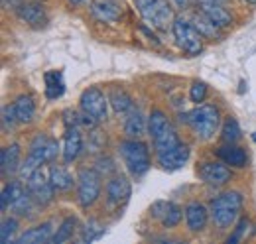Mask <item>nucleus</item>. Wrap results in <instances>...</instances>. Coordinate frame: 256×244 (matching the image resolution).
Here are the masks:
<instances>
[{
	"label": "nucleus",
	"instance_id": "f257e3e1",
	"mask_svg": "<svg viewBox=\"0 0 256 244\" xmlns=\"http://www.w3.org/2000/svg\"><path fill=\"white\" fill-rule=\"evenodd\" d=\"M148 134L154 144L156 160L164 170L176 172L184 168L190 160V148L180 140L174 124L160 108H154L148 116Z\"/></svg>",
	"mask_w": 256,
	"mask_h": 244
},
{
	"label": "nucleus",
	"instance_id": "f03ea898",
	"mask_svg": "<svg viewBox=\"0 0 256 244\" xmlns=\"http://www.w3.org/2000/svg\"><path fill=\"white\" fill-rule=\"evenodd\" d=\"M60 152V144L56 138L48 136V134H36L30 142V148H28V156L26 160L22 162V168H20V178L26 182L34 172L42 170L46 164L54 162L56 156Z\"/></svg>",
	"mask_w": 256,
	"mask_h": 244
},
{
	"label": "nucleus",
	"instance_id": "7ed1b4c3",
	"mask_svg": "<svg viewBox=\"0 0 256 244\" xmlns=\"http://www.w3.org/2000/svg\"><path fill=\"white\" fill-rule=\"evenodd\" d=\"M242 205H244V199H242V195L238 191H224L221 195H217L209 203L213 224L219 230H228L240 218Z\"/></svg>",
	"mask_w": 256,
	"mask_h": 244
},
{
	"label": "nucleus",
	"instance_id": "20e7f679",
	"mask_svg": "<svg viewBox=\"0 0 256 244\" xmlns=\"http://www.w3.org/2000/svg\"><path fill=\"white\" fill-rule=\"evenodd\" d=\"M186 122L199 140H211L221 126V112L215 104H197L186 114Z\"/></svg>",
	"mask_w": 256,
	"mask_h": 244
},
{
	"label": "nucleus",
	"instance_id": "39448f33",
	"mask_svg": "<svg viewBox=\"0 0 256 244\" xmlns=\"http://www.w3.org/2000/svg\"><path fill=\"white\" fill-rule=\"evenodd\" d=\"M118 154L126 166L128 174L132 178H142L148 174L152 162H150V150L148 146L138 138H128L118 144Z\"/></svg>",
	"mask_w": 256,
	"mask_h": 244
},
{
	"label": "nucleus",
	"instance_id": "423d86ee",
	"mask_svg": "<svg viewBox=\"0 0 256 244\" xmlns=\"http://www.w3.org/2000/svg\"><path fill=\"white\" fill-rule=\"evenodd\" d=\"M79 106H81V122L89 128L96 126L98 122L106 120L108 114V98L104 96V92L98 87H89L81 92L79 98Z\"/></svg>",
	"mask_w": 256,
	"mask_h": 244
},
{
	"label": "nucleus",
	"instance_id": "0eeeda50",
	"mask_svg": "<svg viewBox=\"0 0 256 244\" xmlns=\"http://www.w3.org/2000/svg\"><path fill=\"white\" fill-rule=\"evenodd\" d=\"M144 22L156 30H168L174 24V8L168 0H134Z\"/></svg>",
	"mask_w": 256,
	"mask_h": 244
},
{
	"label": "nucleus",
	"instance_id": "6e6552de",
	"mask_svg": "<svg viewBox=\"0 0 256 244\" xmlns=\"http://www.w3.org/2000/svg\"><path fill=\"white\" fill-rule=\"evenodd\" d=\"M172 34L176 38V44L180 50L188 56H199L203 52V34L197 30L192 20L180 16L172 24Z\"/></svg>",
	"mask_w": 256,
	"mask_h": 244
},
{
	"label": "nucleus",
	"instance_id": "1a4fd4ad",
	"mask_svg": "<svg viewBox=\"0 0 256 244\" xmlns=\"http://www.w3.org/2000/svg\"><path fill=\"white\" fill-rule=\"evenodd\" d=\"M102 189V180L100 174L93 168H85L77 176V203L81 209H89L95 205L96 199L100 197Z\"/></svg>",
	"mask_w": 256,
	"mask_h": 244
},
{
	"label": "nucleus",
	"instance_id": "9d476101",
	"mask_svg": "<svg viewBox=\"0 0 256 244\" xmlns=\"http://www.w3.org/2000/svg\"><path fill=\"white\" fill-rule=\"evenodd\" d=\"M26 187L32 195V199L36 201V205L40 207H46L54 201V195H56V187L50 182V176L44 174V170H38L34 172L32 176L26 180Z\"/></svg>",
	"mask_w": 256,
	"mask_h": 244
},
{
	"label": "nucleus",
	"instance_id": "9b49d317",
	"mask_svg": "<svg viewBox=\"0 0 256 244\" xmlns=\"http://www.w3.org/2000/svg\"><path fill=\"white\" fill-rule=\"evenodd\" d=\"M150 214H152L156 220H160V224L164 228H174V226H178V224L182 222V218L186 216V214H184V209H182L178 203H174V201H162V199L152 203Z\"/></svg>",
	"mask_w": 256,
	"mask_h": 244
},
{
	"label": "nucleus",
	"instance_id": "f8f14e48",
	"mask_svg": "<svg viewBox=\"0 0 256 244\" xmlns=\"http://www.w3.org/2000/svg\"><path fill=\"white\" fill-rule=\"evenodd\" d=\"M104 195L108 207H120L132 195V183L124 176H116L104 185Z\"/></svg>",
	"mask_w": 256,
	"mask_h": 244
},
{
	"label": "nucleus",
	"instance_id": "ddd939ff",
	"mask_svg": "<svg viewBox=\"0 0 256 244\" xmlns=\"http://www.w3.org/2000/svg\"><path fill=\"white\" fill-rule=\"evenodd\" d=\"M199 178L211 187H223L230 182V170L224 162H203L197 170Z\"/></svg>",
	"mask_w": 256,
	"mask_h": 244
},
{
	"label": "nucleus",
	"instance_id": "4468645a",
	"mask_svg": "<svg viewBox=\"0 0 256 244\" xmlns=\"http://www.w3.org/2000/svg\"><path fill=\"white\" fill-rule=\"evenodd\" d=\"M91 14L95 20L102 24H116L122 18V2L120 0H93Z\"/></svg>",
	"mask_w": 256,
	"mask_h": 244
},
{
	"label": "nucleus",
	"instance_id": "2eb2a0df",
	"mask_svg": "<svg viewBox=\"0 0 256 244\" xmlns=\"http://www.w3.org/2000/svg\"><path fill=\"white\" fill-rule=\"evenodd\" d=\"M197 8L217 28H226V26L232 24V16H230V12L221 4V0H197Z\"/></svg>",
	"mask_w": 256,
	"mask_h": 244
},
{
	"label": "nucleus",
	"instance_id": "dca6fc26",
	"mask_svg": "<svg viewBox=\"0 0 256 244\" xmlns=\"http://www.w3.org/2000/svg\"><path fill=\"white\" fill-rule=\"evenodd\" d=\"M184 214H186V224L192 232H201L205 230L207 222H209V216H211V211L209 207H205L203 203L199 201H190L184 209Z\"/></svg>",
	"mask_w": 256,
	"mask_h": 244
},
{
	"label": "nucleus",
	"instance_id": "f3484780",
	"mask_svg": "<svg viewBox=\"0 0 256 244\" xmlns=\"http://www.w3.org/2000/svg\"><path fill=\"white\" fill-rule=\"evenodd\" d=\"M83 152V136L77 126H67V132L64 136V164H73Z\"/></svg>",
	"mask_w": 256,
	"mask_h": 244
},
{
	"label": "nucleus",
	"instance_id": "a211bd4d",
	"mask_svg": "<svg viewBox=\"0 0 256 244\" xmlns=\"http://www.w3.org/2000/svg\"><path fill=\"white\" fill-rule=\"evenodd\" d=\"M22 150H20V144L12 142L8 146L2 148L0 152V172L2 176H14V174H20V168H22Z\"/></svg>",
	"mask_w": 256,
	"mask_h": 244
},
{
	"label": "nucleus",
	"instance_id": "6ab92c4d",
	"mask_svg": "<svg viewBox=\"0 0 256 244\" xmlns=\"http://www.w3.org/2000/svg\"><path fill=\"white\" fill-rule=\"evenodd\" d=\"M16 16L28 24V26H42L46 24V8L40 2L34 0H24L18 8H16Z\"/></svg>",
	"mask_w": 256,
	"mask_h": 244
},
{
	"label": "nucleus",
	"instance_id": "aec40b11",
	"mask_svg": "<svg viewBox=\"0 0 256 244\" xmlns=\"http://www.w3.org/2000/svg\"><path fill=\"white\" fill-rule=\"evenodd\" d=\"M56 228H54V222L48 220V222H42L34 228L24 230L22 234H18L16 244H46L52 242V236H54Z\"/></svg>",
	"mask_w": 256,
	"mask_h": 244
},
{
	"label": "nucleus",
	"instance_id": "412c9836",
	"mask_svg": "<svg viewBox=\"0 0 256 244\" xmlns=\"http://www.w3.org/2000/svg\"><path fill=\"white\" fill-rule=\"evenodd\" d=\"M217 158L224 162L226 166H230V168H244L246 166V160H248V156L246 152L242 150V148H238V146H234V144H226L224 142V146H221L219 150H217Z\"/></svg>",
	"mask_w": 256,
	"mask_h": 244
},
{
	"label": "nucleus",
	"instance_id": "4be33fe9",
	"mask_svg": "<svg viewBox=\"0 0 256 244\" xmlns=\"http://www.w3.org/2000/svg\"><path fill=\"white\" fill-rule=\"evenodd\" d=\"M44 83H46V96L50 100L62 98L65 92V81L62 71H46L44 73Z\"/></svg>",
	"mask_w": 256,
	"mask_h": 244
},
{
	"label": "nucleus",
	"instance_id": "5701e85b",
	"mask_svg": "<svg viewBox=\"0 0 256 244\" xmlns=\"http://www.w3.org/2000/svg\"><path fill=\"white\" fill-rule=\"evenodd\" d=\"M148 128V122L144 118V114L134 106L124 118V134L128 138H140Z\"/></svg>",
	"mask_w": 256,
	"mask_h": 244
},
{
	"label": "nucleus",
	"instance_id": "b1692460",
	"mask_svg": "<svg viewBox=\"0 0 256 244\" xmlns=\"http://www.w3.org/2000/svg\"><path fill=\"white\" fill-rule=\"evenodd\" d=\"M14 110H16V116L20 124H30L36 116V102H34L32 94H20L14 102Z\"/></svg>",
	"mask_w": 256,
	"mask_h": 244
},
{
	"label": "nucleus",
	"instance_id": "393cba45",
	"mask_svg": "<svg viewBox=\"0 0 256 244\" xmlns=\"http://www.w3.org/2000/svg\"><path fill=\"white\" fill-rule=\"evenodd\" d=\"M50 182L56 187V191H69L73 187V176L69 174V170L65 166H50L48 170Z\"/></svg>",
	"mask_w": 256,
	"mask_h": 244
},
{
	"label": "nucleus",
	"instance_id": "a878e982",
	"mask_svg": "<svg viewBox=\"0 0 256 244\" xmlns=\"http://www.w3.org/2000/svg\"><path fill=\"white\" fill-rule=\"evenodd\" d=\"M108 102H110V106L114 108V112H116V114H122V116H126L128 112L134 108L132 96H130L126 91H122V89H112V91H110V96H108Z\"/></svg>",
	"mask_w": 256,
	"mask_h": 244
},
{
	"label": "nucleus",
	"instance_id": "bb28decb",
	"mask_svg": "<svg viewBox=\"0 0 256 244\" xmlns=\"http://www.w3.org/2000/svg\"><path fill=\"white\" fill-rule=\"evenodd\" d=\"M77 228H79V220L75 216H65L64 220H62V224H60V228H56V232L52 236V242L64 244L67 240H71L75 236Z\"/></svg>",
	"mask_w": 256,
	"mask_h": 244
},
{
	"label": "nucleus",
	"instance_id": "cd10ccee",
	"mask_svg": "<svg viewBox=\"0 0 256 244\" xmlns=\"http://www.w3.org/2000/svg\"><path fill=\"white\" fill-rule=\"evenodd\" d=\"M16 232H18V218L16 216H4L2 218V228H0V240L2 244L16 242Z\"/></svg>",
	"mask_w": 256,
	"mask_h": 244
},
{
	"label": "nucleus",
	"instance_id": "c85d7f7f",
	"mask_svg": "<svg viewBox=\"0 0 256 244\" xmlns=\"http://www.w3.org/2000/svg\"><path fill=\"white\" fill-rule=\"evenodd\" d=\"M104 226L100 224V222H96V220H89L83 228H81V242H95L98 238H102L104 236Z\"/></svg>",
	"mask_w": 256,
	"mask_h": 244
},
{
	"label": "nucleus",
	"instance_id": "c756f323",
	"mask_svg": "<svg viewBox=\"0 0 256 244\" xmlns=\"http://www.w3.org/2000/svg\"><path fill=\"white\" fill-rule=\"evenodd\" d=\"M221 136H223V140L226 142V144H234V142L240 138V126H238V122L228 116V118L223 122Z\"/></svg>",
	"mask_w": 256,
	"mask_h": 244
},
{
	"label": "nucleus",
	"instance_id": "7c9ffc66",
	"mask_svg": "<svg viewBox=\"0 0 256 244\" xmlns=\"http://www.w3.org/2000/svg\"><path fill=\"white\" fill-rule=\"evenodd\" d=\"M207 92H209V89H207V85L203 81H195L192 85V89H190V98L195 104H201L207 98Z\"/></svg>",
	"mask_w": 256,
	"mask_h": 244
},
{
	"label": "nucleus",
	"instance_id": "2f4dec72",
	"mask_svg": "<svg viewBox=\"0 0 256 244\" xmlns=\"http://www.w3.org/2000/svg\"><path fill=\"white\" fill-rule=\"evenodd\" d=\"M16 124H20V122H18V116H16L14 104H6L2 108V126H4V130H12Z\"/></svg>",
	"mask_w": 256,
	"mask_h": 244
},
{
	"label": "nucleus",
	"instance_id": "473e14b6",
	"mask_svg": "<svg viewBox=\"0 0 256 244\" xmlns=\"http://www.w3.org/2000/svg\"><path fill=\"white\" fill-rule=\"evenodd\" d=\"M246 226H248V220H244V218H242V220L236 224V228H234V234H232V236H228V238H226V242H228V244L238 242V240L242 238V234L246 232Z\"/></svg>",
	"mask_w": 256,
	"mask_h": 244
},
{
	"label": "nucleus",
	"instance_id": "72a5a7b5",
	"mask_svg": "<svg viewBox=\"0 0 256 244\" xmlns=\"http://www.w3.org/2000/svg\"><path fill=\"white\" fill-rule=\"evenodd\" d=\"M172 2H174L178 8H188V6L192 4V0H172Z\"/></svg>",
	"mask_w": 256,
	"mask_h": 244
},
{
	"label": "nucleus",
	"instance_id": "f704fd0d",
	"mask_svg": "<svg viewBox=\"0 0 256 244\" xmlns=\"http://www.w3.org/2000/svg\"><path fill=\"white\" fill-rule=\"evenodd\" d=\"M67 2H69L71 6H81V4H85L87 0H67Z\"/></svg>",
	"mask_w": 256,
	"mask_h": 244
},
{
	"label": "nucleus",
	"instance_id": "c9c22d12",
	"mask_svg": "<svg viewBox=\"0 0 256 244\" xmlns=\"http://www.w3.org/2000/svg\"><path fill=\"white\" fill-rule=\"evenodd\" d=\"M246 4H252V6H256V0H244Z\"/></svg>",
	"mask_w": 256,
	"mask_h": 244
},
{
	"label": "nucleus",
	"instance_id": "e433bc0d",
	"mask_svg": "<svg viewBox=\"0 0 256 244\" xmlns=\"http://www.w3.org/2000/svg\"><path fill=\"white\" fill-rule=\"evenodd\" d=\"M252 138H254V142H256V132H254V136H252Z\"/></svg>",
	"mask_w": 256,
	"mask_h": 244
},
{
	"label": "nucleus",
	"instance_id": "4c0bfd02",
	"mask_svg": "<svg viewBox=\"0 0 256 244\" xmlns=\"http://www.w3.org/2000/svg\"><path fill=\"white\" fill-rule=\"evenodd\" d=\"M221 2H224V0H221Z\"/></svg>",
	"mask_w": 256,
	"mask_h": 244
}]
</instances>
